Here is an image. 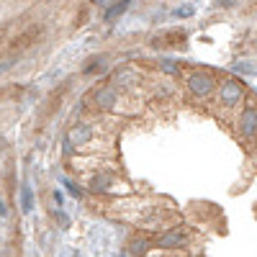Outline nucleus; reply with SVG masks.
<instances>
[{"instance_id":"nucleus-2","label":"nucleus","mask_w":257,"mask_h":257,"mask_svg":"<svg viewBox=\"0 0 257 257\" xmlns=\"http://www.w3.org/2000/svg\"><path fill=\"white\" fill-rule=\"evenodd\" d=\"M188 41V34L185 31H167V34H160L152 39V44L160 47V49H178Z\"/></svg>"},{"instance_id":"nucleus-3","label":"nucleus","mask_w":257,"mask_h":257,"mask_svg":"<svg viewBox=\"0 0 257 257\" xmlns=\"http://www.w3.org/2000/svg\"><path fill=\"white\" fill-rule=\"evenodd\" d=\"M0 39H3V36H0Z\"/></svg>"},{"instance_id":"nucleus-1","label":"nucleus","mask_w":257,"mask_h":257,"mask_svg":"<svg viewBox=\"0 0 257 257\" xmlns=\"http://www.w3.org/2000/svg\"><path fill=\"white\" fill-rule=\"evenodd\" d=\"M41 36H44V29H41V26H29L26 31H21L18 36H13L11 49L13 52H24L29 47H36L39 41H41Z\"/></svg>"}]
</instances>
